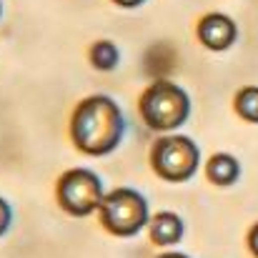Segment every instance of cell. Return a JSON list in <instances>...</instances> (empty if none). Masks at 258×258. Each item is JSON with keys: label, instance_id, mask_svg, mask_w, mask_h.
I'll list each match as a JSON object with an SVG mask.
<instances>
[{"label": "cell", "instance_id": "obj_12", "mask_svg": "<svg viewBox=\"0 0 258 258\" xmlns=\"http://www.w3.org/2000/svg\"><path fill=\"white\" fill-rule=\"evenodd\" d=\"M248 248H251L253 256L258 258V223L251 228V233H248Z\"/></svg>", "mask_w": 258, "mask_h": 258}, {"label": "cell", "instance_id": "obj_8", "mask_svg": "<svg viewBox=\"0 0 258 258\" xmlns=\"http://www.w3.org/2000/svg\"><path fill=\"white\" fill-rule=\"evenodd\" d=\"M206 175L216 185H223V188L226 185H233L241 178V163L231 153H216L206 163Z\"/></svg>", "mask_w": 258, "mask_h": 258}, {"label": "cell", "instance_id": "obj_13", "mask_svg": "<svg viewBox=\"0 0 258 258\" xmlns=\"http://www.w3.org/2000/svg\"><path fill=\"white\" fill-rule=\"evenodd\" d=\"M115 5H120V8H138V5H143L146 0H113Z\"/></svg>", "mask_w": 258, "mask_h": 258}, {"label": "cell", "instance_id": "obj_2", "mask_svg": "<svg viewBox=\"0 0 258 258\" xmlns=\"http://www.w3.org/2000/svg\"><path fill=\"white\" fill-rule=\"evenodd\" d=\"M190 115V98L171 81H156L141 95V118L156 133H171Z\"/></svg>", "mask_w": 258, "mask_h": 258}, {"label": "cell", "instance_id": "obj_1", "mask_svg": "<svg viewBox=\"0 0 258 258\" xmlns=\"http://www.w3.org/2000/svg\"><path fill=\"white\" fill-rule=\"evenodd\" d=\"M125 136V115L110 95H90L78 103L71 118V138L86 156L113 153Z\"/></svg>", "mask_w": 258, "mask_h": 258}, {"label": "cell", "instance_id": "obj_14", "mask_svg": "<svg viewBox=\"0 0 258 258\" xmlns=\"http://www.w3.org/2000/svg\"><path fill=\"white\" fill-rule=\"evenodd\" d=\"M158 258H190V256H185V253H178V251H168V253H163V256H158Z\"/></svg>", "mask_w": 258, "mask_h": 258}, {"label": "cell", "instance_id": "obj_15", "mask_svg": "<svg viewBox=\"0 0 258 258\" xmlns=\"http://www.w3.org/2000/svg\"><path fill=\"white\" fill-rule=\"evenodd\" d=\"M0 18H3V0H0Z\"/></svg>", "mask_w": 258, "mask_h": 258}, {"label": "cell", "instance_id": "obj_10", "mask_svg": "<svg viewBox=\"0 0 258 258\" xmlns=\"http://www.w3.org/2000/svg\"><path fill=\"white\" fill-rule=\"evenodd\" d=\"M236 113L248 120V123H258V86H248L238 90L236 95Z\"/></svg>", "mask_w": 258, "mask_h": 258}, {"label": "cell", "instance_id": "obj_3", "mask_svg": "<svg viewBox=\"0 0 258 258\" xmlns=\"http://www.w3.org/2000/svg\"><path fill=\"white\" fill-rule=\"evenodd\" d=\"M98 213H100L103 228L120 238L138 236L143 231V226L151 223L148 201L136 188H115V190L105 193Z\"/></svg>", "mask_w": 258, "mask_h": 258}, {"label": "cell", "instance_id": "obj_11", "mask_svg": "<svg viewBox=\"0 0 258 258\" xmlns=\"http://www.w3.org/2000/svg\"><path fill=\"white\" fill-rule=\"evenodd\" d=\"M10 223H13V208H10V203L0 196V236L8 233Z\"/></svg>", "mask_w": 258, "mask_h": 258}, {"label": "cell", "instance_id": "obj_6", "mask_svg": "<svg viewBox=\"0 0 258 258\" xmlns=\"http://www.w3.org/2000/svg\"><path fill=\"white\" fill-rule=\"evenodd\" d=\"M238 38V28L236 23L223 15V13H208L201 18L198 23V40L208 48V50H228Z\"/></svg>", "mask_w": 258, "mask_h": 258}, {"label": "cell", "instance_id": "obj_5", "mask_svg": "<svg viewBox=\"0 0 258 258\" xmlns=\"http://www.w3.org/2000/svg\"><path fill=\"white\" fill-rule=\"evenodd\" d=\"M103 180L90 168H73L58 178V203L66 213L86 218L103 203Z\"/></svg>", "mask_w": 258, "mask_h": 258}, {"label": "cell", "instance_id": "obj_4", "mask_svg": "<svg viewBox=\"0 0 258 258\" xmlns=\"http://www.w3.org/2000/svg\"><path fill=\"white\" fill-rule=\"evenodd\" d=\"M201 163L198 146L185 136H163L153 143L151 151V166L158 178L168 183L190 180Z\"/></svg>", "mask_w": 258, "mask_h": 258}, {"label": "cell", "instance_id": "obj_9", "mask_svg": "<svg viewBox=\"0 0 258 258\" xmlns=\"http://www.w3.org/2000/svg\"><path fill=\"white\" fill-rule=\"evenodd\" d=\"M88 58H90V63H93L95 71L110 73L120 63V50H118V45L113 40H98V43L90 45V55Z\"/></svg>", "mask_w": 258, "mask_h": 258}, {"label": "cell", "instance_id": "obj_7", "mask_svg": "<svg viewBox=\"0 0 258 258\" xmlns=\"http://www.w3.org/2000/svg\"><path fill=\"white\" fill-rule=\"evenodd\" d=\"M148 228H151V241L156 246H175V243H180V238L185 233L183 218L178 213H171V211L156 213L151 218Z\"/></svg>", "mask_w": 258, "mask_h": 258}]
</instances>
